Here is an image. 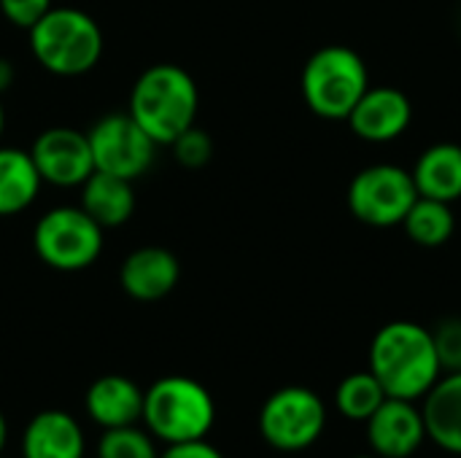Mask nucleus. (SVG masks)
Returning a JSON list of instances; mask_svg holds the SVG:
<instances>
[{
    "mask_svg": "<svg viewBox=\"0 0 461 458\" xmlns=\"http://www.w3.org/2000/svg\"><path fill=\"white\" fill-rule=\"evenodd\" d=\"M346 121L351 132L367 143H392L411 127L413 105L397 86H367Z\"/></svg>",
    "mask_w": 461,
    "mask_h": 458,
    "instance_id": "nucleus-12",
    "label": "nucleus"
},
{
    "mask_svg": "<svg viewBox=\"0 0 461 458\" xmlns=\"http://www.w3.org/2000/svg\"><path fill=\"white\" fill-rule=\"evenodd\" d=\"M367 370L384 386L386 397L419 402L440 381L443 364L435 337L416 321H392L370 343Z\"/></svg>",
    "mask_w": 461,
    "mask_h": 458,
    "instance_id": "nucleus-1",
    "label": "nucleus"
},
{
    "mask_svg": "<svg viewBox=\"0 0 461 458\" xmlns=\"http://www.w3.org/2000/svg\"><path fill=\"white\" fill-rule=\"evenodd\" d=\"M170 146H173L176 159L184 167H189V170H197V167L208 165L211 157H213V138L205 130H200L197 124H192L189 130H184Z\"/></svg>",
    "mask_w": 461,
    "mask_h": 458,
    "instance_id": "nucleus-23",
    "label": "nucleus"
},
{
    "mask_svg": "<svg viewBox=\"0 0 461 458\" xmlns=\"http://www.w3.org/2000/svg\"><path fill=\"white\" fill-rule=\"evenodd\" d=\"M86 413L103 429L132 427L143 418V391L124 375H103L86 391Z\"/></svg>",
    "mask_w": 461,
    "mask_h": 458,
    "instance_id": "nucleus-15",
    "label": "nucleus"
},
{
    "mask_svg": "<svg viewBox=\"0 0 461 458\" xmlns=\"http://www.w3.org/2000/svg\"><path fill=\"white\" fill-rule=\"evenodd\" d=\"M200 89L181 65L146 67L130 92V116L157 143L170 146L197 119Z\"/></svg>",
    "mask_w": 461,
    "mask_h": 458,
    "instance_id": "nucleus-2",
    "label": "nucleus"
},
{
    "mask_svg": "<svg viewBox=\"0 0 461 458\" xmlns=\"http://www.w3.org/2000/svg\"><path fill=\"white\" fill-rule=\"evenodd\" d=\"M30 49L38 65L54 76H84L103 57V30L81 8H49L30 30Z\"/></svg>",
    "mask_w": 461,
    "mask_h": 458,
    "instance_id": "nucleus-3",
    "label": "nucleus"
},
{
    "mask_svg": "<svg viewBox=\"0 0 461 458\" xmlns=\"http://www.w3.org/2000/svg\"><path fill=\"white\" fill-rule=\"evenodd\" d=\"M103 227L78 205H62L43 213L32 229V248L43 265L59 273H78L97 262L103 251Z\"/></svg>",
    "mask_w": 461,
    "mask_h": 458,
    "instance_id": "nucleus-6",
    "label": "nucleus"
},
{
    "mask_svg": "<svg viewBox=\"0 0 461 458\" xmlns=\"http://www.w3.org/2000/svg\"><path fill=\"white\" fill-rule=\"evenodd\" d=\"M181 278V265L173 251L162 246H143L127 254L119 267V283L124 294L138 302L165 300Z\"/></svg>",
    "mask_w": 461,
    "mask_h": 458,
    "instance_id": "nucleus-13",
    "label": "nucleus"
},
{
    "mask_svg": "<svg viewBox=\"0 0 461 458\" xmlns=\"http://www.w3.org/2000/svg\"><path fill=\"white\" fill-rule=\"evenodd\" d=\"M159 458H224L213 445L205 440H189V443H173Z\"/></svg>",
    "mask_w": 461,
    "mask_h": 458,
    "instance_id": "nucleus-26",
    "label": "nucleus"
},
{
    "mask_svg": "<svg viewBox=\"0 0 461 458\" xmlns=\"http://www.w3.org/2000/svg\"><path fill=\"white\" fill-rule=\"evenodd\" d=\"M416 197H419V189H416L411 170L400 165H389V162L359 170L351 178L348 192H346L351 216L375 229L400 227L411 205L416 202Z\"/></svg>",
    "mask_w": 461,
    "mask_h": 458,
    "instance_id": "nucleus-7",
    "label": "nucleus"
},
{
    "mask_svg": "<svg viewBox=\"0 0 461 458\" xmlns=\"http://www.w3.org/2000/svg\"><path fill=\"white\" fill-rule=\"evenodd\" d=\"M400 227L405 229V235L416 246L440 248V246H446L451 240V235L456 229V219H454V211H451L448 202L419 194Z\"/></svg>",
    "mask_w": 461,
    "mask_h": 458,
    "instance_id": "nucleus-20",
    "label": "nucleus"
},
{
    "mask_svg": "<svg viewBox=\"0 0 461 458\" xmlns=\"http://www.w3.org/2000/svg\"><path fill=\"white\" fill-rule=\"evenodd\" d=\"M367 86L370 73L362 54L340 43L313 51L300 78L305 105L327 121H346Z\"/></svg>",
    "mask_w": 461,
    "mask_h": 458,
    "instance_id": "nucleus-4",
    "label": "nucleus"
},
{
    "mask_svg": "<svg viewBox=\"0 0 461 458\" xmlns=\"http://www.w3.org/2000/svg\"><path fill=\"white\" fill-rule=\"evenodd\" d=\"M386 400L384 386L375 381V375L370 370L362 373H351L340 381V386L335 389V408L343 418L348 421H359L365 424Z\"/></svg>",
    "mask_w": 461,
    "mask_h": 458,
    "instance_id": "nucleus-21",
    "label": "nucleus"
},
{
    "mask_svg": "<svg viewBox=\"0 0 461 458\" xmlns=\"http://www.w3.org/2000/svg\"><path fill=\"white\" fill-rule=\"evenodd\" d=\"M14 84V65L8 59H0V94Z\"/></svg>",
    "mask_w": 461,
    "mask_h": 458,
    "instance_id": "nucleus-27",
    "label": "nucleus"
},
{
    "mask_svg": "<svg viewBox=\"0 0 461 458\" xmlns=\"http://www.w3.org/2000/svg\"><path fill=\"white\" fill-rule=\"evenodd\" d=\"M327 427V405L305 386H286L270 394L259 410L265 443L281 454H300L319 443Z\"/></svg>",
    "mask_w": 461,
    "mask_h": 458,
    "instance_id": "nucleus-8",
    "label": "nucleus"
},
{
    "mask_svg": "<svg viewBox=\"0 0 461 458\" xmlns=\"http://www.w3.org/2000/svg\"><path fill=\"white\" fill-rule=\"evenodd\" d=\"M97 458H159L151 437L132 427L105 429L97 445Z\"/></svg>",
    "mask_w": 461,
    "mask_h": 458,
    "instance_id": "nucleus-22",
    "label": "nucleus"
},
{
    "mask_svg": "<svg viewBox=\"0 0 461 458\" xmlns=\"http://www.w3.org/2000/svg\"><path fill=\"white\" fill-rule=\"evenodd\" d=\"M435 348L443 364V373H461V319L443 321L435 332Z\"/></svg>",
    "mask_w": 461,
    "mask_h": 458,
    "instance_id": "nucleus-24",
    "label": "nucleus"
},
{
    "mask_svg": "<svg viewBox=\"0 0 461 458\" xmlns=\"http://www.w3.org/2000/svg\"><path fill=\"white\" fill-rule=\"evenodd\" d=\"M354 458H378L375 454H367V456H354Z\"/></svg>",
    "mask_w": 461,
    "mask_h": 458,
    "instance_id": "nucleus-30",
    "label": "nucleus"
},
{
    "mask_svg": "<svg viewBox=\"0 0 461 458\" xmlns=\"http://www.w3.org/2000/svg\"><path fill=\"white\" fill-rule=\"evenodd\" d=\"M30 157L38 167V175L43 184L51 186H81L95 173V159L89 148V138L81 130L73 127H49L43 130Z\"/></svg>",
    "mask_w": 461,
    "mask_h": 458,
    "instance_id": "nucleus-10",
    "label": "nucleus"
},
{
    "mask_svg": "<svg viewBox=\"0 0 461 458\" xmlns=\"http://www.w3.org/2000/svg\"><path fill=\"white\" fill-rule=\"evenodd\" d=\"M5 440H8V424H5V416L0 413V454L5 448Z\"/></svg>",
    "mask_w": 461,
    "mask_h": 458,
    "instance_id": "nucleus-28",
    "label": "nucleus"
},
{
    "mask_svg": "<svg viewBox=\"0 0 461 458\" xmlns=\"http://www.w3.org/2000/svg\"><path fill=\"white\" fill-rule=\"evenodd\" d=\"M41 175L30 151L0 146V216H16L27 211L38 192Z\"/></svg>",
    "mask_w": 461,
    "mask_h": 458,
    "instance_id": "nucleus-19",
    "label": "nucleus"
},
{
    "mask_svg": "<svg viewBox=\"0 0 461 458\" xmlns=\"http://www.w3.org/2000/svg\"><path fill=\"white\" fill-rule=\"evenodd\" d=\"M3 127H5V111H3V100H0V135H3Z\"/></svg>",
    "mask_w": 461,
    "mask_h": 458,
    "instance_id": "nucleus-29",
    "label": "nucleus"
},
{
    "mask_svg": "<svg viewBox=\"0 0 461 458\" xmlns=\"http://www.w3.org/2000/svg\"><path fill=\"white\" fill-rule=\"evenodd\" d=\"M81 208L103 227L116 229L127 224L135 213V189L132 181L95 170L81 184Z\"/></svg>",
    "mask_w": 461,
    "mask_h": 458,
    "instance_id": "nucleus-17",
    "label": "nucleus"
},
{
    "mask_svg": "<svg viewBox=\"0 0 461 458\" xmlns=\"http://www.w3.org/2000/svg\"><path fill=\"white\" fill-rule=\"evenodd\" d=\"M95 170L111 173L127 181L140 178L154 165L157 143L140 130L130 113H108L86 132Z\"/></svg>",
    "mask_w": 461,
    "mask_h": 458,
    "instance_id": "nucleus-9",
    "label": "nucleus"
},
{
    "mask_svg": "<svg viewBox=\"0 0 461 458\" xmlns=\"http://www.w3.org/2000/svg\"><path fill=\"white\" fill-rule=\"evenodd\" d=\"M421 416L427 424V440L440 451L461 456V373H446L424 394Z\"/></svg>",
    "mask_w": 461,
    "mask_h": 458,
    "instance_id": "nucleus-14",
    "label": "nucleus"
},
{
    "mask_svg": "<svg viewBox=\"0 0 461 458\" xmlns=\"http://www.w3.org/2000/svg\"><path fill=\"white\" fill-rule=\"evenodd\" d=\"M24 458H84V432L62 410L38 413L22 440Z\"/></svg>",
    "mask_w": 461,
    "mask_h": 458,
    "instance_id": "nucleus-16",
    "label": "nucleus"
},
{
    "mask_svg": "<svg viewBox=\"0 0 461 458\" xmlns=\"http://www.w3.org/2000/svg\"><path fill=\"white\" fill-rule=\"evenodd\" d=\"M49 8L51 0H0V13L22 30H30Z\"/></svg>",
    "mask_w": 461,
    "mask_h": 458,
    "instance_id": "nucleus-25",
    "label": "nucleus"
},
{
    "mask_svg": "<svg viewBox=\"0 0 461 458\" xmlns=\"http://www.w3.org/2000/svg\"><path fill=\"white\" fill-rule=\"evenodd\" d=\"M411 175L421 197L454 205L461 200V146L448 140L429 146L416 159Z\"/></svg>",
    "mask_w": 461,
    "mask_h": 458,
    "instance_id": "nucleus-18",
    "label": "nucleus"
},
{
    "mask_svg": "<svg viewBox=\"0 0 461 458\" xmlns=\"http://www.w3.org/2000/svg\"><path fill=\"white\" fill-rule=\"evenodd\" d=\"M143 421L149 432L167 445L205 440L216 421V405L203 383L170 375L143 391Z\"/></svg>",
    "mask_w": 461,
    "mask_h": 458,
    "instance_id": "nucleus-5",
    "label": "nucleus"
},
{
    "mask_svg": "<svg viewBox=\"0 0 461 458\" xmlns=\"http://www.w3.org/2000/svg\"><path fill=\"white\" fill-rule=\"evenodd\" d=\"M365 424L367 445L378 458H411L427 443L421 408L411 400L386 397Z\"/></svg>",
    "mask_w": 461,
    "mask_h": 458,
    "instance_id": "nucleus-11",
    "label": "nucleus"
}]
</instances>
